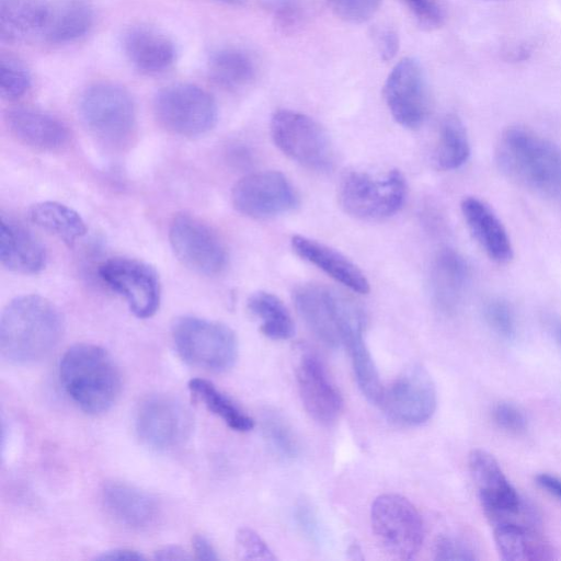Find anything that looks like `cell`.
<instances>
[{"label": "cell", "instance_id": "6da1fadb", "mask_svg": "<svg viewBox=\"0 0 561 561\" xmlns=\"http://www.w3.org/2000/svg\"><path fill=\"white\" fill-rule=\"evenodd\" d=\"M62 333V317L51 301L39 295L15 297L1 313V355L15 365L37 363L56 348Z\"/></svg>", "mask_w": 561, "mask_h": 561}, {"label": "cell", "instance_id": "7a4b0ae2", "mask_svg": "<svg viewBox=\"0 0 561 561\" xmlns=\"http://www.w3.org/2000/svg\"><path fill=\"white\" fill-rule=\"evenodd\" d=\"M501 171L517 184L546 197H561V148L523 126H511L495 150Z\"/></svg>", "mask_w": 561, "mask_h": 561}, {"label": "cell", "instance_id": "3957f363", "mask_svg": "<svg viewBox=\"0 0 561 561\" xmlns=\"http://www.w3.org/2000/svg\"><path fill=\"white\" fill-rule=\"evenodd\" d=\"M59 378L69 398L90 414L110 410L122 389L121 373L113 357L90 343L72 345L64 353Z\"/></svg>", "mask_w": 561, "mask_h": 561}, {"label": "cell", "instance_id": "277c9868", "mask_svg": "<svg viewBox=\"0 0 561 561\" xmlns=\"http://www.w3.org/2000/svg\"><path fill=\"white\" fill-rule=\"evenodd\" d=\"M176 353L191 366L221 373L238 357V340L226 324L193 316L178 318L172 325Z\"/></svg>", "mask_w": 561, "mask_h": 561}, {"label": "cell", "instance_id": "5b68a950", "mask_svg": "<svg viewBox=\"0 0 561 561\" xmlns=\"http://www.w3.org/2000/svg\"><path fill=\"white\" fill-rule=\"evenodd\" d=\"M407 183L398 170L382 175L353 171L340 183L337 197L348 215L362 220H382L397 214L404 204Z\"/></svg>", "mask_w": 561, "mask_h": 561}, {"label": "cell", "instance_id": "8992f818", "mask_svg": "<svg viewBox=\"0 0 561 561\" xmlns=\"http://www.w3.org/2000/svg\"><path fill=\"white\" fill-rule=\"evenodd\" d=\"M79 112L89 131L105 144H124L135 128L134 101L128 91L112 82L87 88L80 98Z\"/></svg>", "mask_w": 561, "mask_h": 561}, {"label": "cell", "instance_id": "52a82bcc", "mask_svg": "<svg viewBox=\"0 0 561 561\" xmlns=\"http://www.w3.org/2000/svg\"><path fill=\"white\" fill-rule=\"evenodd\" d=\"M468 466L482 510L493 526L500 523L536 525V514L524 503L491 454L483 449L471 450Z\"/></svg>", "mask_w": 561, "mask_h": 561}, {"label": "cell", "instance_id": "ba28073f", "mask_svg": "<svg viewBox=\"0 0 561 561\" xmlns=\"http://www.w3.org/2000/svg\"><path fill=\"white\" fill-rule=\"evenodd\" d=\"M371 528L381 549L391 558L413 559L420 551L424 526L416 507L404 496L387 493L371 505Z\"/></svg>", "mask_w": 561, "mask_h": 561}, {"label": "cell", "instance_id": "9c48e42d", "mask_svg": "<svg viewBox=\"0 0 561 561\" xmlns=\"http://www.w3.org/2000/svg\"><path fill=\"white\" fill-rule=\"evenodd\" d=\"M153 112L167 130L183 137L208 133L218 117L214 98L203 88L190 83L161 89L153 99Z\"/></svg>", "mask_w": 561, "mask_h": 561}, {"label": "cell", "instance_id": "30bf717a", "mask_svg": "<svg viewBox=\"0 0 561 561\" xmlns=\"http://www.w3.org/2000/svg\"><path fill=\"white\" fill-rule=\"evenodd\" d=\"M270 129L275 146L293 161L316 171L332 167V144L324 128L312 117L279 110L273 114Z\"/></svg>", "mask_w": 561, "mask_h": 561}, {"label": "cell", "instance_id": "8fae6325", "mask_svg": "<svg viewBox=\"0 0 561 561\" xmlns=\"http://www.w3.org/2000/svg\"><path fill=\"white\" fill-rule=\"evenodd\" d=\"M192 415L178 398L167 393L146 397L135 413V430L139 439L156 450L181 445L191 434Z\"/></svg>", "mask_w": 561, "mask_h": 561}, {"label": "cell", "instance_id": "7c38bea8", "mask_svg": "<svg viewBox=\"0 0 561 561\" xmlns=\"http://www.w3.org/2000/svg\"><path fill=\"white\" fill-rule=\"evenodd\" d=\"M169 240L175 256L198 274L218 275L227 265V250L221 239L193 215L174 216L169 227Z\"/></svg>", "mask_w": 561, "mask_h": 561}, {"label": "cell", "instance_id": "4fadbf2b", "mask_svg": "<svg viewBox=\"0 0 561 561\" xmlns=\"http://www.w3.org/2000/svg\"><path fill=\"white\" fill-rule=\"evenodd\" d=\"M98 272L112 290L124 297L137 318H150L159 309L160 282L149 264L136 259L111 257L101 263Z\"/></svg>", "mask_w": 561, "mask_h": 561}, {"label": "cell", "instance_id": "5bb4252c", "mask_svg": "<svg viewBox=\"0 0 561 561\" xmlns=\"http://www.w3.org/2000/svg\"><path fill=\"white\" fill-rule=\"evenodd\" d=\"M231 202L242 215L265 219L295 209L298 196L278 171H262L241 178L232 187Z\"/></svg>", "mask_w": 561, "mask_h": 561}, {"label": "cell", "instance_id": "9a60e30c", "mask_svg": "<svg viewBox=\"0 0 561 561\" xmlns=\"http://www.w3.org/2000/svg\"><path fill=\"white\" fill-rule=\"evenodd\" d=\"M436 389L427 370L412 365L383 389L380 404L394 422L419 425L428 421L436 409Z\"/></svg>", "mask_w": 561, "mask_h": 561}, {"label": "cell", "instance_id": "2e32d148", "mask_svg": "<svg viewBox=\"0 0 561 561\" xmlns=\"http://www.w3.org/2000/svg\"><path fill=\"white\" fill-rule=\"evenodd\" d=\"M393 119L409 129L419 128L428 112V96L421 65L405 57L392 68L383 87Z\"/></svg>", "mask_w": 561, "mask_h": 561}, {"label": "cell", "instance_id": "e0dca14e", "mask_svg": "<svg viewBox=\"0 0 561 561\" xmlns=\"http://www.w3.org/2000/svg\"><path fill=\"white\" fill-rule=\"evenodd\" d=\"M296 380L309 415L320 424H333L343 410V399L314 354H301L296 368Z\"/></svg>", "mask_w": 561, "mask_h": 561}, {"label": "cell", "instance_id": "ac0fdd59", "mask_svg": "<svg viewBox=\"0 0 561 561\" xmlns=\"http://www.w3.org/2000/svg\"><path fill=\"white\" fill-rule=\"evenodd\" d=\"M298 314L312 334L327 347L342 344L340 307L342 296L319 284H304L293 294Z\"/></svg>", "mask_w": 561, "mask_h": 561}, {"label": "cell", "instance_id": "d6986e66", "mask_svg": "<svg viewBox=\"0 0 561 561\" xmlns=\"http://www.w3.org/2000/svg\"><path fill=\"white\" fill-rule=\"evenodd\" d=\"M342 343L351 355L354 375L363 394L374 403H379L383 388L377 367L364 340L362 312L343 298L340 311Z\"/></svg>", "mask_w": 561, "mask_h": 561}, {"label": "cell", "instance_id": "ffe728a7", "mask_svg": "<svg viewBox=\"0 0 561 561\" xmlns=\"http://www.w3.org/2000/svg\"><path fill=\"white\" fill-rule=\"evenodd\" d=\"M4 121L20 142L37 150H59L69 140V129L65 123L39 108L24 105L11 107L4 113Z\"/></svg>", "mask_w": 561, "mask_h": 561}, {"label": "cell", "instance_id": "44dd1931", "mask_svg": "<svg viewBox=\"0 0 561 561\" xmlns=\"http://www.w3.org/2000/svg\"><path fill=\"white\" fill-rule=\"evenodd\" d=\"M294 252L348 289L367 294L369 282L359 267L337 250L305 236L290 240Z\"/></svg>", "mask_w": 561, "mask_h": 561}, {"label": "cell", "instance_id": "7402d4cb", "mask_svg": "<svg viewBox=\"0 0 561 561\" xmlns=\"http://www.w3.org/2000/svg\"><path fill=\"white\" fill-rule=\"evenodd\" d=\"M460 207L471 234L486 255L501 264L511 261L512 242L494 210L474 196L463 198Z\"/></svg>", "mask_w": 561, "mask_h": 561}, {"label": "cell", "instance_id": "603a6c76", "mask_svg": "<svg viewBox=\"0 0 561 561\" xmlns=\"http://www.w3.org/2000/svg\"><path fill=\"white\" fill-rule=\"evenodd\" d=\"M102 500L107 513L125 527L146 529L158 518L156 499L131 484L117 481L105 484Z\"/></svg>", "mask_w": 561, "mask_h": 561}, {"label": "cell", "instance_id": "cb8c5ba5", "mask_svg": "<svg viewBox=\"0 0 561 561\" xmlns=\"http://www.w3.org/2000/svg\"><path fill=\"white\" fill-rule=\"evenodd\" d=\"M469 279L466 260L453 249L442 250L433 261L430 291L436 308L453 313L460 306Z\"/></svg>", "mask_w": 561, "mask_h": 561}, {"label": "cell", "instance_id": "d4e9b609", "mask_svg": "<svg viewBox=\"0 0 561 561\" xmlns=\"http://www.w3.org/2000/svg\"><path fill=\"white\" fill-rule=\"evenodd\" d=\"M0 260L9 271L36 274L46 265V250L41 241L22 225L2 217L0 227Z\"/></svg>", "mask_w": 561, "mask_h": 561}, {"label": "cell", "instance_id": "484cf974", "mask_svg": "<svg viewBox=\"0 0 561 561\" xmlns=\"http://www.w3.org/2000/svg\"><path fill=\"white\" fill-rule=\"evenodd\" d=\"M123 48L133 66L146 73L162 72L176 58L173 42L160 31L144 25L133 26L124 34Z\"/></svg>", "mask_w": 561, "mask_h": 561}, {"label": "cell", "instance_id": "4316f807", "mask_svg": "<svg viewBox=\"0 0 561 561\" xmlns=\"http://www.w3.org/2000/svg\"><path fill=\"white\" fill-rule=\"evenodd\" d=\"M493 537L504 561L552 560L556 550L537 531L536 526L500 523L493 526Z\"/></svg>", "mask_w": 561, "mask_h": 561}, {"label": "cell", "instance_id": "83f0119b", "mask_svg": "<svg viewBox=\"0 0 561 561\" xmlns=\"http://www.w3.org/2000/svg\"><path fill=\"white\" fill-rule=\"evenodd\" d=\"M93 22L94 11L88 0H55L49 2L41 34L49 43H69L84 36Z\"/></svg>", "mask_w": 561, "mask_h": 561}, {"label": "cell", "instance_id": "f1b7e54d", "mask_svg": "<svg viewBox=\"0 0 561 561\" xmlns=\"http://www.w3.org/2000/svg\"><path fill=\"white\" fill-rule=\"evenodd\" d=\"M48 7V0H0L1 38L18 42L41 33Z\"/></svg>", "mask_w": 561, "mask_h": 561}, {"label": "cell", "instance_id": "f546056e", "mask_svg": "<svg viewBox=\"0 0 561 561\" xmlns=\"http://www.w3.org/2000/svg\"><path fill=\"white\" fill-rule=\"evenodd\" d=\"M30 220L72 247L87 232L82 217L71 207L53 201L39 202L28 209Z\"/></svg>", "mask_w": 561, "mask_h": 561}, {"label": "cell", "instance_id": "4dcf8cb0", "mask_svg": "<svg viewBox=\"0 0 561 561\" xmlns=\"http://www.w3.org/2000/svg\"><path fill=\"white\" fill-rule=\"evenodd\" d=\"M208 72L218 85L237 90L253 81L256 67L252 57L244 50L226 47L217 49L209 56Z\"/></svg>", "mask_w": 561, "mask_h": 561}, {"label": "cell", "instance_id": "1f68e13d", "mask_svg": "<svg viewBox=\"0 0 561 561\" xmlns=\"http://www.w3.org/2000/svg\"><path fill=\"white\" fill-rule=\"evenodd\" d=\"M248 309L261 321V332L272 340H288L295 333L291 316L275 295L256 291L248 299Z\"/></svg>", "mask_w": 561, "mask_h": 561}, {"label": "cell", "instance_id": "d6a6232c", "mask_svg": "<svg viewBox=\"0 0 561 561\" xmlns=\"http://www.w3.org/2000/svg\"><path fill=\"white\" fill-rule=\"evenodd\" d=\"M190 391L208 411L221 419L231 430L249 432L254 422L227 394L221 392L213 382L194 378L188 382Z\"/></svg>", "mask_w": 561, "mask_h": 561}, {"label": "cell", "instance_id": "836d02e7", "mask_svg": "<svg viewBox=\"0 0 561 561\" xmlns=\"http://www.w3.org/2000/svg\"><path fill=\"white\" fill-rule=\"evenodd\" d=\"M470 156V142L466 127L455 114L446 115L439 126L435 161L442 170H455Z\"/></svg>", "mask_w": 561, "mask_h": 561}, {"label": "cell", "instance_id": "e575fe53", "mask_svg": "<svg viewBox=\"0 0 561 561\" xmlns=\"http://www.w3.org/2000/svg\"><path fill=\"white\" fill-rule=\"evenodd\" d=\"M265 437L282 457L291 459L299 453L298 439L287 421L276 411L267 410L262 417Z\"/></svg>", "mask_w": 561, "mask_h": 561}, {"label": "cell", "instance_id": "d590c367", "mask_svg": "<svg viewBox=\"0 0 561 561\" xmlns=\"http://www.w3.org/2000/svg\"><path fill=\"white\" fill-rule=\"evenodd\" d=\"M32 84L27 67L12 55L0 57V93L8 100L23 96Z\"/></svg>", "mask_w": 561, "mask_h": 561}, {"label": "cell", "instance_id": "8d00e7d4", "mask_svg": "<svg viewBox=\"0 0 561 561\" xmlns=\"http://www.w3.org/2000/svg\"><path fill=\"white\" fill-rule=\"evenodd\" d=\"M483 314L490 328L500 336L511 340L516 335V319L507 301L492 298L484 305Z\"/></svg>", "mask_w": 561, "mask_h": 561}, {"label": "cell", "instance_id": "74e56055", "mask_svg": "<svg viewBox=\"0 0 561 561\" xmlns=\"http://www.w3.org/2000/svg\"><path fill=\"white\" fill-rule=\"evenodd\" d=\"M327 2L337 18L353 24L370 20L381 4V0H327Z\"/></svg>", "mask_w": 561, "mask_h": 561}, {"label": "cell", "instance_id": "f35d334b", "mask_svg": "<svg viewBox=\"0 0 561 561\" xmlns=\"http://www.w3.org/2000/svg\"><path fill=\"white\" fill-rule=\"evenodd\" d=\"M236 546L242 560L273 561L276 559L267 543L254 530L247 527L238 530Z\"/></svg>", "mask_w": 561, "mask_h": 561}, {"label": "cell", "instance_id": "ab89813d", "mask_svg": "<svg viewBox=\"0 0 561 561\" xmlns=\"http://www.w3.org/2000/svg\"><path fill=\"white\" fill-rule=\"evenodd\" d=\"M435 560L471 561L478 556L470 543L462 538L453 535L439 536L433 549Z\"/></svg>", "mask_w": 561, "mask_h": 561}, {"label": "cell", "instance_id": "60d3db41", "mask_svg": "<svg viewBox=\"0 0 561 561\" xmlns=\"http://www.w3.org/2000/svg\"><path fill=\"white\" fill-rule=\"evenodd\" d=\"M492 416L499 427L510 433H522L527 427L526 415L517 405L511 402L496 403Z\"/></svg>", "mask_w": 561, "mask_h": 561}, {"label": "cell", "instance_id": "b9f144b4", "mask_svg": "<svg viewBox=\"0 0 561 561\" xmlns=\"http://www.w3.org/2000/svg\"><path fill=\"white\" fill-rule=\"evenodd\" d=\"M419 24L425 28H436L443 24L444 14L435 0H401Z\"/></svg>", "mask_w": 561, "mask_h": 561}, {"label": "cell", "instance_id": "7bdbcfd3", "mask_svg": "<svg viewBox=\"0 0 561 561\" xmlns=\"http://www.w3.org/2000/svg\"><path fill=\"white\" fill-rule=\"evenodd\" d=\"M274 11L279 26L293 27L300 20V8L296 0H267Z\"/></svg>", "mask_w": 561, "mask_h": 561}, {"label": "cell", "instance_id": "ee69618b", "mask_svg": "<svg viewBox=\"0 0 561 561\" xmlns=\"http://www.w3.org/2000/svg\"><path fill=\"white\" fill-rule=\"evenodd\" d=\"M295 518L301 530L312 540L320 538V527L314 512L307 503H300L295 510Z\"/></svg>", "mask_w": 561, "mask_h": 561}, {"label": "cell", "instance_id": "f6af8a7d", "mask_svg": "<svg viewBox=\"0 0 561 561\" xmlns=\"http://www.w3.org/2000/svg\"><path fill=\"white\" fill-rule=\"evenodd\" d=\"M375 42L378 53L382 60L392 59L399 49V38L397 34L388 28L378 30L375 33Z\"/></svg>", "mask_w": 561, "mask_h": 561}, {"label": "cell", "instance_id": "bcb514c9", "mask_svg": "<svg viewBox=\"0 0 561 561\" xmlns=\"http://www.w3.org/2000/svg\"><path fill=\"white\" fill-rule=\"evenodd\" d=\"M193 549L196 557L201 560L213 561L219 559L214 546L204 535H196L193 538Z\"/></svg>", "mask_w": 561, "mask_h": 561}, {"label": "cell", "instance_id": "7dc6e473", "mask_svg": "<svg viewBox=\"0 0 561 561\" xmlns=\"http://www.w3.org/2000/svg\"><path fill=\"white\" fill-rule=\"evenodd\" d=\"M95 559L98 560H142L145 557L131 549L126 548H116L112 550H107L102 552L101 554L96 556Z\"/></svg>", "mask_w": 561, "mask_h": 561}, {"label": "cell", "instance_id": "c3c4849f", "mask_svg": "<svg viewBox=\"0 0 561 561\" xmlns=\"http://www.w3.org/2000/svg\"><path fill=\"white\" fill-rule=\"evenodd\" d=\"M536 482L540 488L561 501V479L548 473H540L536 477Z\"/></svg>", "mask_w": 561, "mask_h": 561}, {"label": "cell", "instance_id": "681fc988", "mask_svg": "<svg viewBox=\"0 0 561 561\" xmlns=\"http://www.w3.org/2000/svg\"><path fill=\"white\" fill-rule=\"evenodd\" d=\"M191 557L187 552L178 546H168L154 552V559L157 560H186Z\"/></svg>", "mask_w": 561, "mask_h": 561}, {"label": "cell", "instance_id": "f907efd6", "mask_svg": "<svg viewBox=\"0 0 561 561\" xmlns=\"http://www.w3.org/2000/svg\"><path fill=\"white\" fill-rule=\"evenodd\" d=\"M548 328L556 343L561 348V318L554 316L549 317Z\"/></svg>", "mask_w": 561, "mask_h": 561}, {"label": "cell", "instance_id": "816d5d0a", "mask_svg": "<svg viewBox=\"0 0 561 561\" xmlns=\"http://www.w3.org/2000/svg\"><path fill=\"white\" fill-rule=\"evenodd\" d=\"M217 1L237 5V4H241L244 0H217Z\"/></svg>", "mask_w": 561, "mask_h": 561}, {"label": "cell", "instance_id": "f5cc1de1", "mask_svg": "<svg viewBox=\"0 0 561 561\" xmlns=\"http://www.w3.org/2000/svg\"><path fill=\"white\" fill-rule=\"evenodd\" d=\"M488 1H502V0H488Z\"/></svg>", "mask_w": 561, "mask_h": 561}]
</instances>
